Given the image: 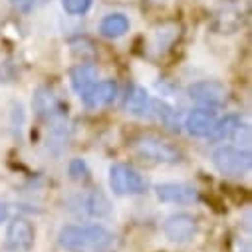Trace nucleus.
Instances as JSON below:
<instances>
[{
  "label": "nucleus",
  "instance_id": "nucleus-1",
  "mask_svg": "<svg viewBox=\"0 0 252 252\" xmlns=\"http://www.w3.org/2000/svg\"><path fill=\"white\" fill-rule=\"evenodd\" d=\"M113 242V234L101 224H68L58 234V244L68 252H109Z\"/></svg>",
  "mask_w": 252,
  "mask_h": 252
},
{
  "label": "nucleus",
  "instance_id": "nucleus-2",
  "mask_svg": "<svg viewBox=\"0 0 252 252\" xmlns=\"http://www.w3.org/2000/svg\"><path fill=\"white\" fill-rule=\"evenodd\" d=\"M213 165L224 177H242L250 171L252 155L248 149L222 145L213 151Z\"/></svg>",
  "mask_w": 252,
  "mask_h": 252
},
{
  "label": "nucleus",
  "instance_id": "nucleus-3",
  "mask_svg": "<svg viewBox=\"0 0 252 252\" xmlns=\"http://www.w3.org/2000/svg\"><path fill=\"white\" fill-rule=\"evenodd\" d=\"M109 187L119 197L123 195H141L147 189V181L129 165L115 163L109 169Z\"/></svg>",
  "mask_w": 252,
  "mask_h": 252
},
{
  "label": "nucleus",
  "instance_id": "nucleus-4",
  "mask_svg": "<svg viewBox=\"0 0 252 252\" xmlns=\"http://www.w3.org/2000/svg\"><path fill=\"white\" fill-rule=\"evenodd\" d=\"M135 149L139 155H143L145 159L149 161H155V163H179L181 161V151L171 145L169 141L161 139V137H155V135H143L135 141Z\"/></svg>",
  "mask_w": 252,
  "mask_h": 252
},
{
  "label": "nucleus",
  "instance_id": "nucleus-5",
  "mask_svg": "<svg viewBox=\"0 0 252 252\" xmlns=\"http://www.w3.org/2000/svg\"><path fill=\"white\" fill-rule=\"evenodd\" d=\"M189 97L193 101L201 103V105H207V107H217V105H222L226 103L228 99V88L222 84V82H217V80H203V82H197L189 88Z\"/></svg>",
  "mask_w": 252,
  "mask_h": 252
},
{
  "label": "nucleus",
  "instance_id": "nucleus-6",
  "mask_svg": "<svg viewBox=\"0 0 252 252\" xmlns=\"http://www.w3.org/2000/svg\"><path fill=\"white\" fill-rule=\"evenodd\" d=\"M163 232L175 244L189 242L197 234V219L189 213H175L165 220Z\"/></svg>",
  "mask_w": 252,
  "mask_h": 252
},
{
  "label": "nucleus",
  "instance_id": "nucleus-7",
  "mask_svg": "<svg viewBox=\"0 0 252 252\" xmlns=\"http://www.w3.org/2000/svg\"><path fill=\"white\" fill-rule=\"evenodd\" d=\"M36 232L34 226L24 219H14L6 228V248L12 252H26L34 246Z\"/></svg>",
  "mask_w": 252,
  "mask_h": 252
},
{
  "label": "nucleus",
  "instance_id": "nucleus-8",
  "mask_svg": "<svg viewBox=\"0 0 252 252\" xmlns=\"http://www.w3.org/2000/svg\"><path fill=\"white\" fill-rule=\"evenodd\" d=\"M179 34H181V26L177 22H165L153 28L147 38V52H151L153 56L165 54L179 40Z\"/></svg>",
  "mask_w": 252,
  "mask_h": 252
},
{
  "label": "nucleus",
  "instance_id": "nucleus-9",
  "mask_svg": "<svg viewBox=\"0 0 252 252\" xmlns=\"http://www.w3.org/2000/svg\"><path fill=\"white\" fill-rule=\"evenodd\" d=\"M155 195L163 203H177V205H189L197 201L195 187L187 183H161L155 187Z\"/></svg>",
  "mask_w": 252,
  "mask_h": 252
},
{
  "label": "nucleus",
  "instance_id": "nucleus-10",
  "mask_svg": "<svg viewBox=\"0 0 252 252\" xmlns=\"http://www.w3.org/2000/svg\"><path fill=\"white\" fill-rule=\"evenodd\" d=\"M117 95V84L113 80H103L99 84H94L92 88H88L82 94V101L86 107L90 109H97V107H105L109 105Z\"/></svg>",
  "mask_w": 252,
  "mask_h": 252
},
{
  "label": "nucleus",
  "instance_id": "nucleus-11",
  "mask_svg": "<svg viewBox=\"0 0 252 252\" xmlns=\"http://www.w3.org/2000/svg\"><path fill=\"white\" fill-rule=\"evenodd\" d=\"M217 123V115L211 109H195L187 115L185 129L193 137H209Z\"/></svg>",
  "mask_w": 252,
  "mask_h": 252
},
{
  "label": "nucleus",
  "instance_id": "nucleus-12",
  "mask_svg": "<svg viewBox=\"0 0 252 252\" xmlns=\"http://www.w3.org/2000/svg\"><path fill=\"white\" fill-rule=\"evenodd\" d=\"M143 115H147V117H151V119H157L159 123H163L165 127H169V129H173V131L179 129V113H177L169 103H165V101H161V99H149L147 109H145Z\"/></svg>",
  "mask_w": 252,
  "mask_h": 252
},
{
  "label": "nucleus",
  "instance_id": "nucleus-13",
  "mask_svg": "<svg viewBox=\"0 0 252 252\" xmlns=\"http://www.w3.org/2000/svg\"><path fill=\"white\" fill-rule=\"evenodd\" d=\"M34 107L40 115L56 117L64 113V101H62L50 88H40L34 95Z\"/></svg>",
  "mask_w": 252,
  "mask_h": 252
},
{
  "label": "nucleus",
  "instance_id": "nucleus-14",
  "mask_svg": "<svg viewBox=\"0 0 252 252\" xmlns=\"http://www.w3.org/2000/svg\"><path fill=\"white\" fill-rule=\"evenodd\" d=\"M97 76H99V72L94 64H80L70 72V82L78 94H84L88 88H92L95 84Z\"/></svg>",
  "mask_w": 252,
  "mask_h": 252
},
{
  "label": "nucleus",
  "instance_id": "nucleus-15",
  "mask_svg": "<svg viewBox=\"0 0 252 252\" xmlns=\"http://www.w3.org/2000/svg\"><path fill=\"white\" fill-rule=\"evenodd\" d=\"M149 103V94L141 86H131L123 99V109L133 115H143Z\"/></svg>",
  "mask_w": 252,
  "mask_h": 252
},
{
  "label": "nucleus",
  "instance_id": "nucleus-16",
  "mask_svg": "<svg viewBox=\"0 0 252 252\" xmlns=\"http://www.w3.org/2000/svg\"><path fill=\"white\" fill-rule=\"evenodd\" d=\"M240 129H242L240 117H238V115H226L224 119H220V121L215 123V127H213V131H211L209 137H211L213 141H224V139L234 137Z\"/></svg>",
  "mask_w": 252,
  "mask_h": 252
},
{
  "label": "nucleus",
  "instance_id": "nucleus-17",
  "mask_svg": "<svg viewBox=\"0 0 252 252\" xmlns=\"http://www.w3.org/2000/svg\"><path fill=\"white\" fill-rule=\"evenodd\" d=\"M127 30H129V20L123 14H109L101 20V26H99V32L105 38H121Z\"/></svg>",
  "mask_w": 252,
  "mask_h": 252
},
{
  "label": "nucleus",
  "instance_id": "nucleus-18",
  "mask_svg": "<svg viewBox=\"0 0 252 252\" xmlns=\"http://www.w3.org/2000/svg\"><path fill=\"white\" fill-rule=\"evenodd\" d=\"M84 209H86L90 215L101 217V215H107V213H109V203H107V199H105L101 193H92V195L86 197Z\"/></svg>",
  "mask_w": 252,
  "mask_h": 252
},
{
  "label": "nucleus",
  "instance_id": "nucleus-19",
  "mask_svg": "<svg viewBox=\"0 0 252 252\" xmlns=\"http://www.w3.org/2000/svg\"><path fill=\"white\" fill-rule=\"evenodd\" d=\"M62 4L70 14H84L92 6V0H62Z\"/></svg>",
  "mask_w": 252,
  "mask_h": 252
},
{
  "label": "nucleus",
  "instance_id": "nucleus-20",
  "mask_svg": "<svg viewBox=\"0 0 252 252\" xmlns=\"http://www.w3.org/2000/svg\"><path fill=\"white\" fill-rule=\"evenodd\" d=\"M70 173H72L74 179H82V177L86 175V163L80 161V159L72 161V165H70Z\"/></svg>",
  "mask_w": 252,
  "mask_h": 252
},
{
  "label": "nucleus",
  "instance_id": "nucleus-21",
  "mask_svg": "<svg viewBox=\"0 0 252 252\" xmlns=\"http://www.w3.org/2000/svg\"><path fill=\"white\" fill-rule=\"evenodd\" d=\"M6 217H8V211H6L4 203H0V224H2V222L6 220Z\"/></svg>",
  "mask_w": 252,
  "mask_h": 252
},
{
  "label": "nucleus",
  "instance_id": "nucleus-22",
  "mask_svg": "<svg viewBox=\"0 0 252 252\" xmlns=\"http://www.w3.org/2000/svg\"><path fill=\"white\" fill-rule=\"evenodd\" d=\"M10 2L16 6H28V4H32V0H10Z\"/></svg>",
  "mask_w": 252,
  "mask_h": 252
},
{
  "label": "nucleus",
  "instance_id": "nucleus-23",
  "mask_svg": "<svg viewBox=\"0 0 252 252\" xmlns=\"http://www.w3.org/2000/svg\"><path fill=\"white\" fill-rule=\"evenodd\" d=\"M244 252H248V250H244Z\"/></svg>",
  "mask_w": 252,
  "mask_h": 252
}]
</instances>
